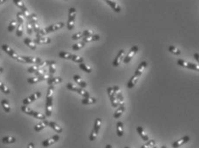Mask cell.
Here are the masks:
<instances>
[{
  "mask_svg": "<svg viewBox=\"0 0 199 148\" xmlns=\"http://www.w3.org/2000/svg\"><path fill=\"white\" fill-rule=\"evenodd\" d=\"M1 105H2V107H3V109L4 110V111H5L6 113H10V112H11V105H10V103L8 102V100H6V99H2V101H1Z\"/></svg>",
  "mask_w": 199,
  "mask_h": 148,
  "instance_id": "cell-22",
  "label": "cell"
},
{
  "mask_svg": "<svg viewBox=\"0 0 199 148\" xmlns=\"http://www.w3.org/2000/svg\"><path fill=\"white\" fill-rule=\"evenodd\" d=\"M49 127H51V128H53L55 132H57V134H60L63 132L62 127H60L55 121H49Z\"/></svg>",
  "mask_w": 199,
  "mask_h": 148,
  "instance_id": "cell-18",
  "label": "cell"
},
{
  "mask_svg": "<svg viewBox=\"0 0 199 148\" xmlns=\"http://www.w3.org/2000/svg\"><path fill=\"white\" fill-rule=\"evenodd\" d=\"M47 126H49V121H46V120H44V121L37 123V124L34 127V130H35L36 132H40V131L43 130V129H44L46 127H47Z\"/></svg>",
  "mask_w": 199,
  "mask_h": 148,
  "instance_id": "cell-12",
  "label": "cell"
},
{
  "mask_svg": "<svg viewBox=\"0 0 199 148\" xmlns=\"http://www.w3.org/2000/svg\"><path fill=\"white\" fill-rule=\"evenodd\" d=\"M15 34H16L17 37H22V34H23V24H18Z\"/></svg>",
  "mask_w": 199,
  "mask_h": 148,
  "instance_id": "cell-39",
  "label": "cell"
},
{
  "mask_svg": "<svg viewBox=\"0 0 199 148\" xmlns=\"http://www.w3.org/2000/svg\"><path fill=\"white\" fill-rule=\"evenodd\" d=\"M22 110L25 114L29 115V116H32V117H34V115H35V113H36V111L33 110L31 108L28 107L27 105H23V106H22Z\"/></svg>",
  "mask_w": 199,
  "mask_h": 148,
  "instance_id": "cell-27",
  "label": "cell"
},
{
  "mask_svg": "<svg viewBox=\"0 0 199 148\" xmlns=\"http://www.w3.org/2000/svg\"><path fill=\"white\" fill-rule=\"evenodd\" d=\"M76 15V10L75 8H71L69 10V19L67 22V28L68 30L71 31L75 27V19Z\"/></svg>",
  "mask_w": 199,
  "mask_h": 148,
  "instance_id": "cell-4",
  "label": "cell"
},
{
  "mask_svg": "<svg viewBox=\"0 0 199 148\" xmlns=\"http://www.w3.org/2000/svg\"><path fill=\"white\" fill-rule=\"evenodd\" d=\"M189 140H190V136L185 135V136H184V137L180 138L179 140H176L175 142H173V143L172 144V148L180 147L181 146H183V145H185V143H187Z\"/></svg>",
  "mask_w": 199,
  "mask_h": 148,
  "instance_id": "cell-9",
  "label": "cell"
},
{
  "mask_svg": "<svg viewBox=\"0 0 199 148\" xmlns=\"http://www.w3.org/2000/svg\"><path fill=\"white\" fill-rule=\"evenodd\" d=\"M2 49H3L4 52H5L10 57H11L13 59L16 60L17 62H20V63H26V60H25L24 57L18 55V54L16 53L11 47H10L8 45H5V44L3 45H2Z\"/></svg>",
  "mask_w": 199,
  "mask_h": 148,
  "instance_id": "cell-1",
  "label": "cell"
},
{
  "mask_svg": "<svg viewBox=\"0 0 199 148\" xmlns=\"http://www.w3.org/2000/svg\"><path fill=\"white\" fill-rule=\"evenodd\" d=\"M53 91H54V86H49V87L47 89V93H46V98H53Z\"/></svg>",
  "mask_w": 199,
  "mask_h": 148,
  "instance_id": "cell-40",
  "label": "cell"
},
{
  "mask_svg": "<svg viewBox=\"0 0 199 148\" xmlns=\"http://www.w3.org/2000/svg\"><path fill=\"white\" fill-rule=\"evenodd\" d=\"M34 74H35V75H36V76H38V77L42 76L43 75H45V74H46V69H45V68H40V69H39L37 72H35Z\"/></svg>",
  "mask_w": 199,
  "mask_h": 148,
  "instance_id": "cell-50",
  "label": "cell"
},
{
  "mask_svg": "<svg viewBox=\"0 0 199 148\" xmlns=\"http://www.w3.org/2000/svg\"><path fill=\"white\" fill-rule=\"evenodd\" d=\"M138 79H139V76H137L136 75H134L133 76H131V78L130 79V81H128V84H127L128 88H133L136 86L137 82L138 81Z\"/></svg>",
  "mask_w": 199,
  "mask_h": 148,
  "instance_id": "cell-19",
  "label": "cell"
},
{
  "mask_svg": "<svg viewBox=\"0 0 199 148\" xmlns=\"http://www.w3.org/2000/svg\"><path fill=\"white\" fill-rule=\"evenodd\" d=\"M4 3H5V1H4V0H0V4H3Z\"/></svg>",
  "mask_w": 199,
  "mask_h": 148,
  "instance_id": "cell-56",
  "label": "cell"
},
{
  "mask_svg": "<svg viewBox=\"0 0 199 148\" xmlns=\"http://www.w3.org/2000/svg\"><path fill=\"white\" fill-rule=\"evenodd\" d=\"M24 44H25L26 45H28L29 48H31L32 50H36V48H37V45H36V44L34 43V41L32 40L29 39V38H25V39H24Z\"/></svg>",
  "mask_w": 199,
  "mask_h": 148,
  "instance_id": "cell-23",
  "label": "cell"
},
{
  "mask_svg": "<svg viewBox=\"0 0 199 148\" xmlns=\"http://www.w3.org/2000/svg\"><path fill=\"white\" fill-rule=\"evenodd\" d=\"M81 38H83V39L84 38L83 31V32H78V33H76V34H75L72 35V40H79Z\"/></svg>",
  "mask_w": 199,
  "mask_h": 148,
  "instance_id": "cell-42",
  "label": "cell"
},
{
  "mask_svg": "<svg viewBox=\"0 0 199 148\" xmlns=\"http://www.w3.org/2000/svg\"><path fill=\"white\" fill-rule=\"evenodd\" d=\"M106 3H107L109 6H111V7H112V9L114 10L116 13H119V12H120L121 9H120L119 5H118V4L115 1H112V0H107V1H106Z\"/></svg>",
  "mask_w": 199,
  "mask_h": 148,
  "instance_id": "cell-14",
  "label": "cell"
},
{
  "mask_svg": "<svg viewBox=\"0 0 199 148\" xmlns=\"http://www.w3.org/2000/svg\"><path fill=\"white\" fill-rule=\"evenodd\" d=\"M156 146V140H149V141H147L144 145H142L140 148H150Z\"/></svg>",
  "mask_w": 199,
  "mask_h": 148,
  "instance_id": "cell-35",
  "label": "cell"
},
{
  "mask_svg": "<svg viewBox=\"0 0 199 148\" xmlns=\"http://www.w3.org/2000/svg\"><path fill=\"white\" fill-rule=\"evenodd\" d=\"M79 68L82 69V70H83L84 72H86V73H91L92 72V68L90 67L88 64H84V63H82V64H79Z\"/></svg>",
  "mask_w": 199,
  "mask_h": 148,
  "instance_id": "cell-31",
  "label": "cell"
},
{
  "mask_svg": "<svg viewBox=\"0 0 199 148\" xmlns=\"http://www.w3.org/2000/svg\"><path fill=\"white\" fill-rule=\"evenodd\" d=\"M117 135L119 137L124 135V123L122 121L117 122Z\"/></svg>",
  "mask_w": 199,
  "mask_h": 148,
  "instance_id": "cell-20",
  "label": "cell"
},
{
  "mask_svg": "<svg viewBox=\"0 0 199 148\" xmlns=\"http://www.w3.org/2000/svg\"><path fill=\"white\" fill-rule=\"evenodd\" d=\"M85 46V43L84 42H79V43H76L75 45H72V49L74 51H78V50H81L82 48H83Z\"/></svg>",
  "mask_w": 199,
  "mask_h": 148,
  "instance_id": "cell-36",
  "label": "cell"
},
{
  "mask_svg": "<svg viewBox=\"0 0 199 148\" xmlns=\"http://www.w3.org/2000/svg\"><path fill=\"white\" fill-rule=\"evenodd\" d=\"M59 139H60V137H59V135H53V137H51V138H49V139H46V140H43L42 146L44 147H48L53 145L54 143L57 142V141L59 140Z\"/></svg>",
  "mask_w": 199,
  "mask_h": 148,
  "instance_id": "cell-8",
  "label": "cell"
},
{
  "mask_svg": "<svg viewBox=\"0 0 199 148\" xmlns=\"http://www.w3.org/2000/svg\"><path fill=\"white\" fill-rule=\"evenodd\" d=\"M66 87H67L69 90H71V91L76 92L78 94L82 95L83 98H88V97H90V94H89V93H88V91H86V90H84V89L82 88V87H77L74 86V85L71 84V83H68V84L66 85Z\"/></svg>",
  "mask_w": 199,
  "mask_h": 148,
  "instance_id": "cell-3",
  "label": "cell"
},
{
  "mask_svg": "<svg viewBox=\"0 0 199 148\" xmlns=\"http://www.w3.org/2000/svg\"><path fill=\"white\" fill-rule=\"evenodd\" d=\"M64 26V22L54 23V24H53V25H50L49 27H46V28H44L42 30H41L40 33H38V34L41 35V36H42V37H44L46 34H49V33H52V32H55V31H57L58 29L62 28Z\"/></svg>",
  "mask_w": 199,
  "mask_h": 148,
  "instance_id": "cell-2",
  "label": "cell"
},
{
  "mask_svg": "<svg viewBox=\"0 0 199 148\" xmlns=\"http://www.w3.org/2000/svg\"><path fill=\"white\" fill-rule=\"evenodd\" d=\"M27 64H39L42 62V59L41 57H24Z\"/></svg>",
  "mask_w": 199,
  "mask_h": 148,
  "instance_id": "cell-11",
  "label": "cell"
},
{
  "mask_svg": "<svg viewBox=\"0 0 199 148\" xmlns=\"http://www.w3.org/2000/svg\"><path fill=\"white\" fill-rule=\"evenodd\" d=\"M13 3H14L15 4L18 8H20V9L22 10V11L27 9L26 6H25V3H24L23 1H22V0H13Z\"/></svg>",
  "mask_w": 199,
  "mask_h": 148,
  "instance_id": "cell-33",
  "label": "cell"
},
{
  "mask_svg": "<svg viewBox=\"0 0 199 148\" xmlns=\"http://www.w3.org/2000/svg\"><path fill=\"white\" fill-rule=\"evenodd\" d=\"M16 18H17V22L19 24H24L25 21H26V17L24 16V15L22 14V12H18L16 14Z\"/></svg>",
  "mask_w": 199,
  "mask_h": 148,
  "instance_id": "cell-32",
  "label": "cell"
},
{
  "mask_svg": "<svg viewBox=\"0 0 199 148\" xmlns=\"http://www.w3.org/2000/svg\"><path fill=\"white\" fill-rule=\"evenodd\" d=\"M32 26H33V30H34L36 34L40 33V31L41 30V27H40V25L38 24V22L32 23Z\"/></svg>",
  "mask_w": 199,
  "mask_h": 148,
  "instance_id": "cell-47",
  "label": "cell"
},
{
  "mask_svg": "<svg viewBox=\"0 0 199 148\" xmlns=\"http://www.w3.org/2000/svg\"><path fill=\"white\" fill-rule=\"evenodd\" d=\"M137 131L138 135L141 136V138L142 139V140H144L145 142H147V141H149V137L146 135V133L144 132V130H143L142 127H141V126L137 127Z\"/></svg>",
  "mask_w": 199,
  "mask_h": 148,
  "instance_id": "cell-17",
  "label": "cell"
},
{
  "mask_svg": "<svg viewBox=\"0 0 199 148\" xmlns=\"http://www.w3.org/2000/svg\"><path fill=\"white\" fill-rule=\"evenodd\" d=\"M97 99L95 98H92V97H88V98H84L82 100V104L83 105H93L95 103H96Z\"/></svg>",
  "mask_w": 199,
  "mask_h": 148,
  "instance_id": "cell-24",
  "label": "cell"
},
{
  "mask_svg": "<svg viewBox=\"0 0 199 148\" xmlns=\"http://www.w3.org/2000/svg\"><path fill=\"white\" fill-rule=\"evenodd\" d=\"M57 70V66H56V64H53L52 65L49 66V74L50 75H53Z\"/></svg>",
  "mask_w": 199,
  "mask_h": 148,
  "instance_id": "cell-48",
  "label": "cell"
},
{
  "mask_svg": "<svg viewBox=\"0 0 199 148\" xmlns=\"http://www.w3.org/2000/svg\"><path fill=\"white\" fill-rule=\"evenodd\" d=\"M194 58L196 59V61L199 64V53H195L194 54Z\"/></svg>",
  "mask_w": 199,
  "mask_h": 148,
  "instance_id": "cell-52",
  "label": "cell"
},
{
  "mask_svg": "<svg viewBox=\"0 0 199 148\" xmlns=\"http://www.w3.org/2000/svg\"><path fill=\"white\" fill-rule=\"evenodd\" d=\"M177 63H178V64H179V66H181V67L187 68H189V69H192V70L199 71V65H198V64H195L187 62V61L183 60V59H179Z\"/></svg>",
  "mask_w": 199,
  "mask_h": 148,
  "instance_id": "cell-5",
  "label": "cell"
},
{
  "mask_svg": "<svg viewBox=\"0 0 199 148\" xmlns=\"http://www.w3.org/2000/svg\"><path fill=\"white\" fill-rule=\"evenodd\" d=\"M41 80H40V77L38 76H35V77H30L28 79V82L29 84H35V83H38L40 82Z\"/></svg>",
  "mask_w": 199,
  "mask_h": 148,
  "instance_id": "cell-45",
  "label": "cell"
},
{
  "mask_svg": "<svg viewBox=\"0 0 199 148\" xmlns=\"http://www.w3.org/2000/svg\"><path fill=\"white\" fill-rule=\"evenodd\" d=\"M124 57H125V51H124V50H120V51L118 52V55L116 56V57H115V59L114 60V62H113V66H114V67H118V66L120 64V63L122 62Z\"/></svg>",
  "mask_w": 199,
  "mask_h": 148,
  "instance_id": "cell-10",
  "label": "cell"
},
{
  "mask_svg": "<svg viewBox=\"0 0 199 148\" xmlns=\"http://www.w3.org/2000/svg\"><path fill=\"white\" fill-rule=\"evenodd\" d=\"M17 21H15V20H12L11 22H10V24H9V26H8V31L10 32V33H11V32H13L15 30V28L16 27V26H17Z\"/></svg>",
  "mask_w": 199,
  "mask_h": 148,
  "instance_id": "cell-37",
  "label": "cell"
},
{
  "mask_svg": "<svg viewBox=\"0 0 199 148\" xmlns=\"http://www.w3.org/2000/svg\"><path fill=\"white\" fill-rule=\"evenodd\" d=\"M100 39V35L98 34H94L92 36H88V37H85L83 39V42L84 43H88V42H94V41H97L99 40Z\"/></svg>",
  "mask_w": 199,
  "mask_h": 148,
  "instance_id": "cell-21",
  "label": "cell"
},
{
  "mask_svg": "<svg viewBox=\"0 0 199 148\" xmlns=\"http://www.w3.org/2000/svg\"><path fill=\"white\" fill-rule=\"evenodd\" d=\"M160 148H167V147H166V146H162Z\"/></svg>",
  "mask_w": 199,
  "mask_h": 148,
  "instance_id": "cell-57",
  "label": "cell"
},
{
  "mask_svg": "<svg viewBox=\"0 0 199 148\" xmlns=\"http://www.w3.org/2000/svg\"><path fill=\"white\" fill-rule=\"evenodd\" d=\"M0 90H1V91L3 92V94H10V93H11L9 87H8L7 86H5L1 81H0Z\"/></svg>",
  "mask_w": 199,
  "mask_h": 148,
  "instance_id": "cell-34",
  "label": "cell"
},
{
  "mask_svg": "<svg viewBox=\"0 0 199 148\" xmlns=\"http://www.w3.org/2000/svg\"><path fill=\"white\" fill-rule=\"evenodd\" d=\"M62 78L61 77H52L51 79H49L47 81V83L49 86H54L56 84H58V83H61L62 82Z\"/></svg>",
  "mask_w": 199,
  "mask_h": 148,
  "instance_id": "cell-26",
  "label": "cell"
},
{
  "mask_svg": "<svg viewBox=\"0 0 199 148\" xmlns=\"http://www.w3.org/2000/svg\"><path fill=\"white\" fill-rule=\"evenodd\" d=\"M97 135H98V134H97L95 130H92V131H91V134H90V135H89V140H90V141H94V140H95V139H96Z\"/></svg>",
  "mask_w": 199,
  "mask_h": 148,
  "instance_id": "cell-49",
  "label": "cell"
},
{
  "mask_svg": "<svg viewBox=\"0 0 199 148\" xmlns=\"http://www.w3.org/2000/svg\"><path fill=\"white\" fill-rule=\"evenodd\" d=\"M2 142L4 144H12L15 142V138L12 136H5L2 139Z\"/></svg>",
  "mask_w": 199,
  "mask_h": 148,
  "instance_id": "cell-29",
  "label": "cell"
},
{
  "mask_svg": "<svg viewBox=\"0 0 199 148\" xmlns=\"http://www.w3.org/2000/svg\"><path fill=\"white\" fill-rule=\"evenodd\" d=\"M146 67H147V62L143 61L138 65V67L137 68V69L135 71V75L140 77L142 75V73H143V71H144V69H145Z\"/></svg>",
  "mask_w": 199,
  "mask_h": 148,
  "instance_id": "cell-13",
  "label": "cell"
},
{
  "mask_svg": "<svg viewBox=\"0 0 199 148\" xmlns=\"http://www.w3.org/2000/svg\"><path fill=\"white\" fill-rule=\"evenodd\" d=\"M73 80L76 81L82 88H85V87H87V83H86L85 81H83L82 78H81V76L80 75H75L74 76H73Z\"/></svg>",
  "mask_w": 199,
  "mask_h": 148,
  "instance_id": "cell-16",
  "label": "cell"
},
{
  "mask_svg": "<svg viewBox=\"0 0 199 148\" xmlns=\"http://www.w3.org/2000/svg\"><path fill=\"white\" fill-rule=\"evenodd\" d=\"M26 28H27V31H28V34H29V35H31L32 34H33V26H32V23L29 22V20H28V22H26Z\"/></svg>",
  "mask_w": 199,
  "mask_h": 148,
  "instance_id": "cell-46",
  "label": "cell"
},
{
  "mask_svg": "<svg viewBox=\"0 0 199 148\" xmlns=\"http://www.w3.org/2000/svg\"><path fill=\"white\" fill-rule=\"evenodd\" d=\"M38 19L39 18H38V16L35 14H30V16H29L28 20L31 23H34V22H38Z\"/></svg>",
  "mask_w": 199,
  "mask_h": 148,
  "instance_id": "cell-43",
  "label": "cell"
},
{
  "mask_svg": "<svg viewBox=\"0 0 199 148\" xmlns=\"http://www.w3.org/2000/svg\"><path fill=\"white\" fill-rule=\"evenodd\" d=\"M58 56H59L60 58H63V59H65V60H71L72 57H73V54L69 53L67 52H60L58 53Z\"/></svg>",
  "mask_w": 199,
  "mask_h": 148,
  "instance_id": "cell-28",
  "label": "cell"
},
{
  "mask_svg": "<svg viewBox=\"0 0 199 148\" xmlns=\"http://www.w3.org/2000/svg\"><path fill=\"white\" fill-rule=\"evenodd\" d=\"M4 72V68L3 67H0V75L2 74Z\"/></svg>",
  "mask_w": 199,
  "mask_h": 148,
  "instance_id": "cell-54",
  "label": "cell"
},
{
  "mask_svg": "<svg viewBox=\"0 0 199 148\" xmlns=\"http://www.w3.org/2000/svg\"><path fill=\"white\" fill-rule=\"evenodd\" d=\"M101 123H102L101 119L100 118H96V120L95 121V125H94L93 130H95L97 134H99L100 129V127H101Z\"/></svg>",
  "mask_w": 199,
  "mask_h": 148,
  "instance_id": "cell-30",
  "label": "cell"
},
{
  "mask_svg": "<svg viewBox=\"0 0 199 148\" xmlns=\"http://www.w3.org/2000/svg\"><path fill=\"white\" fill-rule=\"evenodd\" d=\"M168 51L170 52L171 53L174 54V55H180L181 54V52H180V50H179L176 46H174V45H170L169 47H168Z\"/></svg>",
  "mask_w": 199,
  "mask_h": 148,
  "instance_id": "cell-38",
  "label": "cell"
},
{
  "mask_svg": "<svg viewBox=\"0 0 199 148\" xmlns=\"http://www.w3.org/2000/svg\"><path fill=\"white\" fill-rule=\"evenodd\" d=\"M106 148H113V147H112V146H111V145H107V146H106Z\"/></svg>",
  "mask_w": 199,
  "mask_h": 148,
  "instance_id": "cell-55",
  "label": "cell"
},
{
  "mask_svg": "<svg viewBox=\"0 0 199 148\" xmlns=\"http://www.w3.org/2000/svg\"><path fill=\"white\" fill-rule=\"evenodd\" d=\"M40 68H41L39 67L38 64H35V65H33V66H31L30 68H28V72H29V73H35V72H37Z\"/></svg>",
  "mask_w": 199,
  "mask_h": 148,
  "instance_id": "cell-44",
  "label": "cell"
},
{
  "mask_svg": "<svg viewBox=\"0 0 199 148\" xmlns=\"http://www.w3.org/2000/svg\"><path fill=\"white\" fill-rule=\"evenodd\" d=\"M138 50H139L138 46H137V45L132 46L131 49L130 50L129 53L127 54L126 57L124 58V63H125V64H129V63L131 61V59L134 57V56H135V55L137 54V52H138Z\"/></svg>",
  "mask_w": 199,
  "mask_h": 148,
  "instance_id": "cell-7",
  "label": "cell"
},
{
  "mask_svg": "<svg viewBox=\"0 0 199 148\" xmlns=\"http://www.w3.org/2000/svg\"><path fill=\"white\" fill-rule=\"evenodd\" d=\"M152 148H158V147H157L156 146H155V147H152Z\"/></svg>",
  "mask_w": 199,
  "mask_h": 148,
  "instance_id": "cell-58",
  "label": "cell"
},
{
  "mask_svg": "<svg viewBox=\"0 0 199 148\" xmlns=\"http://www.w3.org/2000/svg\"><path fill=\"white\" fill-rule=\"evenodd\" d=\"M34 144L33 142H30L29 145H28V147L27 148H34Z\"/></svg>",
  "mask_w": 199,
  "mask_h": 148,
  "instance_id": "cell-53",
  "label": "cell"
},
{
  "mask_svg": "<svg viewBox=\"0 0 199 148\" xmlns=\"http://www.w3.org/2000/svg\"><path fill=\"white\" fill-rule=\"evenodd\" d=\"M73 62H75V63H77V64H82V63H83V58L82 57H80V56H77V55H73V57H72V59H71Z\"/></svg>",
  "mask_w": 199,
  "mask_h": 148,
  "instance_id": "cell-41",
  "label": "cell"
},
{
  "mask_svg": "<svg viewBox=\"0 0 199 148\" xmlns=\"http://www.w3.org/2000/svg\"><path fill=\"white\" fill-rule=\"evenodd\" d=\"M41 97V92H35V93H34L32 95H30L29 97L25 98L22 100V102H23L24 105H28L29 104L33 103L34 101L37 100L38 98H40Z\"/></svg>",
  "mask_w": 199,
  "mask_h": 148,
  "instance_id": "cell-6",
  "label": "cell"
},
{
  "mask_svg": "<svg viewBox=\"0 0 199 148\" xmlns=\"http://www.w3.org/2000/svg\"><path fill=\"white\" fill-rule=\"evenodd\" d=\"M125 148H130L129 147H125Z\"/></svg>",
  "mask_w": 199,
  "mask_h": 148,
  "instance_id": "cell-59",
  "label": "cell"
},
{
  "mask_svg": "<svg viewBox=\"0 0 199 148\" xmlns=\"http://www.w3.org/2000/svg\"><path fill=\"white\" fill-rule=\"evenodd\" d=\"M34 41L36 45H46V44H50L52 40L48 37H41V38H36Z\"/></svg>",
  "mask_w": 199,
  "mask_h": 148,
  "instance_id": "cell-15",
  "label": "cell"
},
{
  "mask_svg": "<svg viewBox=\"0 0 199 148\" xmlns=\"http://www.w3.org/2000/svg\"><path fill=\"white\" fill-rule=\"evenodd\" d=\"M125 107L124 105L119 106V107L118 108V110L114 112V118H119V117L122 116V114L125 112Z\"/></svg>",
  "mask_w": 199,
  "mask_h": 148,
  "instance_id": "cell-25",
  "label": "cell"
},
{
  "mask_svg": "<svg viewBox=\"0 0 199 148\" xmlns=\"http://www.w3.org/2000/svg\"><path fill=\"white\" fill-rule=\"evenodd\" d=\"M83 34H84V38H85V37H88V36L94 35V32L92 30H84L83 31Z\"/></svg>",
  "mask_w": 199,
  "mask_h": 148,
  "instance_id": "cell-51",
  "label": "cell"
}]
</instances>
